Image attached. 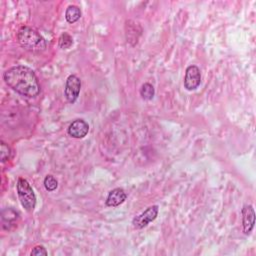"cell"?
Listing matches in <instances>:
<instances>
[{"label": "cell", "mask_w": 256, "mask_h": 256, "mask_svg": "<svg viewBox=\"0 0 256 256\" xmlns=\"http://www.w3.org/2000/svg\"><path fill=\"white\" fill-rule=\"evenodd\" d=\"M3 79L8 87L26 97H35L40 92L39 81L32 69L27 66L17 65L9 68L3 74Z\"/></svg>", "instance_id": "obj_1"}, {"label": "cell", "mask_w": 256, "mask_h": 256, "mask_svg": "<svg viewBox=\"0 0 256 256\" xmlns=\"http://www.w3.org/2000/svg\"><path fill=\"white\" fill-rule=\"evenodd\" d=\"M17 41L22 48L32 53L45 51L47 43L45 38L34 28L22 26L17 32Z\"/></svg>", "instance_id": "obj_2"}, {"label": "cell", "mask_w": 256, "mask_h": 256, "mask_svg": "<svg viewBox=\"0 0 256 256\" xmlns=\"http://www.w3.org/2000/svg\"><path fill=\"white\" fill-rule=\"evenodd\" d=\"M16 187L17 194L22 207L27 212H33L36 206V195L29 182L24 178H19Z\"/></svg>", "instance_id": "obj_3"}, {"label": "cell", "mask_w": 256, "mask_h": 256, "mask_svg": "<svg viewBox=\"0 0 256 256\" xmlns=\"http://www.w3.org/2000/svg\"><path fill=\"white\" fill-rule=\"evenodd\" d=\"M81 90V80L76 75L71 74L67 77L65 88H64V94L69 103H74L80 93Z\"/></svg>", "instance_id": "obj_4"}, {"label": "cell", "mask_w": 256, "mask_h": 256, "mask_svg": "<svg viewBox=\"0 0 256 256\" xmlns=\"http://www.w3.org/2000/svg\"><path fill=\"white\" fill-rule=\"evenodd\" d=\"M159 207L158 205H152L148 207L144 212L134 217L132 220V224L136 229H142L146 227L150 222L154 221L158 215Z\"/></svg>", "instance_id": "obj_5"}, {"label": "cell", "mask_w": 256, "mask_h": 256, "mask_svg": "<svg viewBox=\"0 0 256 256\" xmlns=\"http://www.w3.org/2000/svg\"><path fill=\"white\" fill-rule=\"evenodd\" d=\"M201 83V72L196 65H190L186 68L184 77V87L188 91H193L198 88Z\"/></svg>", "instance_id": "obj_6"}, {"label": "cell", "mask_w": 256, "mask_h": 256, "mask_svg": "<svg viewBox=\"0 0 256 256\" xmlns=\"http://www.w3.org/2000/svg\"><path fill=\"white\" fill-rule=\"evenodd\" d=\"M88 131H89V125L83 119L74 120L69 125V127L67 129L69 136H71L72 138H76V139L85 137L88 134Z\"/></svg>", "instance_id": "obj_7"}, {"label": "cell", "mask_w": 256, "mask_h": 256, "mask_svg": "<svg viewBox=\"0 0 256 256\" xmlns=\"http://www.w3.org/2000/svg\"><path fill=\"white\" fill-rule=\"evenodd\" d=\"M242 224L243 231L246 235H249L254 228L255 224V211L252 205H245L242 208Z\"/></svg>", "instance_id": "obj_8"}, {"label": "cell", "mask_w": 256, "mask_h": 256, "mask_svg": "<svg viewBox=\"0 0 256 256\" xmlns=\"http://www.w3.org/2000/svg\"><path fill=\"white\" fill-rule=\"evenodd\" d=\"M127 198V194L122 188H114L112 189L105 200V204L108 207H117L121 205Z\"/></svg>", "instance_id": "obj_9"}, {"label": "cell", "mask_w": 256, "mask_h": 256, "mask_svg": "<svg viewBox=\"0 0 256 256\" xmlns=\"http://www.w3.org/2000/svg\"><path fill=\"white\" fill-rule=\"evenodd\" d=\"M81 17V10L76 5H69L65 11V19L68 23L73 24L77 22Z\"/></svg>", "instance_id": "obj_10"}, {"label": "cell", "mask_w": 256, "mask_h": 256, "mask_svg": "<svg viewBox=\"0 0 256 256\" xmlns=\"http://www.w3.org/2000/svg\"><path fill=\"white\" fill-rule=\"evenodd\" d=\"M139 92H140V96L144 100H151V99H153V97L155 95V89H154L153 85L148 82L142 84Z\"/></svg>", "instance_id": "obj_11"}, {"label": "cell", "mask_w": 256, "mask_h": 256, "mask_svg": "<svg viewBox=\"0 0 256 256\" xmlns=\"http://www.w3.org/2000/svg\"><path fill=\"white\" fill-rule=\"evenodd\" d=\"M58 44H59V47L62 48V49H68L72 46L73 44V38L66 32L62 33L59 37V40H58Z\"/></svg>", "instance_id": "obj_12"}, {"label": "cell", "mask_w": 256, "mask_h": 256, "mask_svg": "<svg viewBox=\"0 0 256 256\" xmlns=\"http://www.w3.org/2000/svg\"><path fill=\"white\" fill-rule=\"evenodd\" d=\"M18 218V212L13 210L12 208H7L2 211V220L3 223H10L12 221H15Z\"/></svg>", "instance_id": "obj_13"}, {"label": "cell", "mask_w": 256, "mask_h": 256, "mask_svg": "<svg viewBox=\"0 0 256 256\" xmlns=\"http://www.w3.org/2000/svg\"><path fill=\"white\" fill-rule=\"evenodd\" d=\"M44 187L47 191L52 192L58 187V181L53 175H47L44 178Z\"/></svg>", "instance_id": "obj_14"}, {"label": "cell", "mask_w": 256, "mask_h": 256, "mask_svg": "<svg viewBox=\"0 0 256 256\" xmlns=\"http://www.w3.org/2000/svg\"><path fill=\"white\" fill-rule=\"evenodd\" d=\"M0 155H1V161L5 162L6 160H8L11 156V149L10 147L4 143L3 141L0 142Z\"/></svg>", "instance_id": "obj_15"}, {"label": "cell", "mask_w": 256, "mask_h": 256, "mask_svg": "<svg viewBox=\"0 0 256 256\" xmlns=\"http://www.w3.org/2000/svg\"><path fill=\"white\" fill-rule=\"evenodd\" d=\"M30 254H31V255L39 256V255H48V252H47V250L45 249L44 246H42V245H37V246H35V247L32 249V251H31Z\"/></svg>", "instance_id": "obj_16"}]
</instances>
